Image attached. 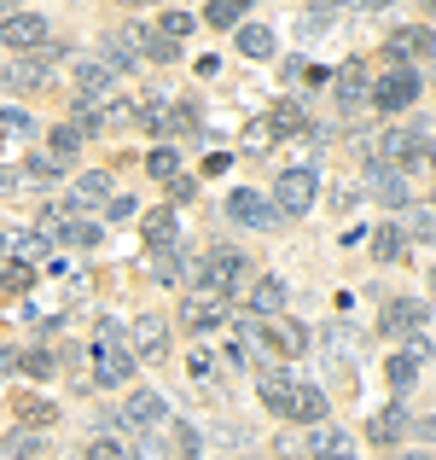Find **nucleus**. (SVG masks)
<instances>
[{
	"instance_id": "37",
	"label": "nucleus",
	"mask_w": 436,
	"mask_h": 460,
	"mask_svg": "<svg viewBox=\"0 0 436 460\" xmlns=\"http://www.w3.org/2000/svg\"><path fill=\"white\" fill-rule=\"evenodd\" d=\"M30 280H35V274L23 269V262H6V269H0V297H6V292H23Z\"/></svg>"
},
{
	"instance_id": "23",
	"label": "nucleus",
	"mask_w": 436,
	"mask_h": 460,
	"mask_svg": "<svg viewBox=\"0 0 436 460\" xmlns=\"http://www.w3.org/2000/svg\"><path fill=\"white\" fill-rule=\"evenodd\" d=\"M239 53L245 58H274V30L268 23H239Z\"/></svg>"
},
{
	"instance_id": "15",
	"label": "nucleus",
	"mask_w": 436,
	"mask_h": 460,
	"mask_svg": "<svg viewBox=\"0 0 436 460\" xmlns=\"http://www.w3.org/2000/svg\"><path fill=\"white\" fill-rule=\"evenodd\" d=\"M111 175L105 169H88V175H76V187H70V210H93V204H111Z\"/></svg>"
},
{
	"instance_id": "13",
	"label": "nucleus",
	"mask_w": 436,
	"mask_h": 460,
	"mask_svg": "<svg viewBox=\"0 0 436 460\" xmlns=\"http://www.w3.org/2000/svg\"><path fill=\"white\" fill-rule=\"evenodd\" d=\"M262 128H268V140H285V135H314V128H309V111H302L297 100H274V111L262 117Z\"/></svg>"
},
{
	"instance_id": "18",
	"label": "nucleus",
	"mask_w": 436,
	"mask_h": 460,
	"mask_svg": "<svg viewBox=\"0 0 436 460\" xmlns=\"http://www.w3.org/2000/svg\"><path fill=\"white\" fill-rule=\"evenodd\" d=\"M250 309H257L262 321H274V314H285V280H274V274H262V280L250 286Z\"/></svg>"
},
{
	"instance_id": "6",
	"label": "nucleus",
	"mask_w": 436,
	"mask_h": 460,
	"mask_svg": "<svg viewBox=\"0 0 436 460\" xmlns=\"http://www.w3.org/2000/svg\"><path fill=\"white\" fill-rule=\"evenodd\" d=\"M425 93V82H419V70H390L384 82H372L367 88V100L379 105V111H407V105Z\"/></svg>"
},
{
	"instance_id": "42",
	"label": "nucleus",
	"mask_w": 436,
	"mask_h": 460,
	"mask_svg": "<svg viewBox=\"0 0 436 460\" xmlns=\"http://www.w3.org/2000/svg\"><path fill=\"white\" fill-rule=\"evenodd\" d=\"M65 245H100V227L76 222V227H70V239H65Z\"/></svg>"
},
{
	"instance_id": "43",
	"label": "nucleus",
	"mask_w": 436,
	"mask_h": 460,
	"mask_svg": "<svg viewBox=\"0 0 436 460\" xmlns=\"http://www.w3.org/2000/svg\"><path fill=\"white\" fill-rule=\"evenodd\" d=\"M105 210H111V222H128V216H135V199H128V192H117Z\"/></svg>"
},
{
	"instance_id": "41",
	"label": "nucleus",
	"mask_w": 436,
	"mask_h": 460,
	"mask_svg": "<svg viewBox=\"0 0 436 460\" xmlns=\"http://www.w3.org/2000/svg\"><path fill=\"white\" fill-rule=\"evenodd\" d=\"M23 192V169H0V199H18Z\"/></svg>"
},
{
	"instance_id": "25",
	"label": "nucleus",
	"mask_w": 436,
	"mask_h": 460,
	"mask_svg": "<svg viewBox=\"0 0 436 460\" xmlns=\"http://www.w3.org/2000/svg\"><path fill=\"white\" fill-rule=\"evenodd\" d=\"M12 414H18V420H23V431H30V426H53L58 408L47 402V396H18V408H12Z\"/></svg>"
},
{
	"instance_id": "8",
	"label": "nucleus",
	"mask_w": 436,
	"mask_h": 460,
	"mask_svg": "<svg viewBox=\"0 0 436 460\" xmlns=\"http://www.w3.org/2000/svg\"><path fill=\"white\" fill-rule=\"evenodd\" d=\"M123 426L152 438V431H163V426H169V402H163L157 391H135V396L123 402Z\"/></svg>"
},
{
	"instance_id": "24",
	"label": "nucleus",
	"mask_w": 436,
	"mask_h": 460,
	"mask_svg": "<svg viewBox=\"0 0 436 460\" xmlns=\"http://www.w3.org/2000/svg\"><path fill=\"white\" fill-rule=\"evenodd\" d=\"M291 420H302V426H326V391L297 385V408H291Z\"/></svg>"
},
{
	"instance_id": "45",
	"label": "nucleus",
	"mask_w": 436,
	"mask_h": 460,
	"mask_svg": "<svg viewBox=\"0 0 436 460\" xmlns=\"http://www.w3.org/2000/svg\"><path fill=\"white\" fill-rule=\"evenodd\" d=\"M18 361H23L18 349H6V344H0V379H12V373H18Z\"/></svg>"
},
{
	"instance_id": "44",
	"label": "nucleus",
	"mask_w": 436,
	"mask_h": 460,
	"mask_svg": "<svg viewBox=\"0 0 436 460\" xmlns=\"http://www.w3.org/2000/svg\"><path fill=\"white\" fill-rule=\"evenodd\" d=\"M210 367H215L210 349H192V379H210Z\"/></svg>"
},
{
	"instance_id": "32",
	"label": "nucleus",
	"mask_w": 436,
	"mask_h": 460,
	"mask_svg": "<svg viewBox=\"0 0 436 460\" xmlns=\"http://www.w3.org/2000/svg\"><path fill=\"white\" fill-rule=\"evenodd\" d=\"M145 169H152L157 181H175V175H180V152H175V146H157L152 157H145Z\"/></svg>"
},
{
	"instance_id": "27",
	"label": "nucleus",
	"mask_w": 436,
	"mask_h": 460,
	"mask_svg": "<svg viewBox=\"0 0 436 460\" xmlns=\"http://www.w3.org/2000/svg\"><path fill=\"white\" fill-rule=\"evenodd\" d=\"M204 23H210V30H233V23H245V6H239V0H210V6H204Z\"/></svg>"
},
{
	"instance_id": "19",
	"label": "nucleus",
	"mask_w": 436,
	"mask_h": 460,
	"mask_svg": "<svg viewBox=\"0 0 436 460\" xmlns=\"http://www.w3.org/2000/svg\"><path fill=\"white\" fill-rule=\"evenodd\" d=\"M175 234H180V222H175V210H145V245L152 251H175Z\"/></svg>"
},
{
	"instance_id": "33",
	"label": "nucleus",
	"mask_w": 436,
	"mask_h": 460,
	"mask_svg": "<svg viewBox=\"0 0 436 460\" xmlns=\"http://www.w3.org/2000/svg\"><path fill=\"white\" fill-rule=\"evenodd\" d=\"M76 146H82V128H76V123H58V128H53V152H47V157H58V164H65Z\"/></svg>"
},
{
	"instance_id": "26",
	"label": "nucleus",
	"mask_w": 436,
	"mask_h": 460,
	"mask_svg": "<svg viewBox=\"0 0 436 460\" xmlns=\"http://www.w3.org/2000/svg\"><path fill=\"white\" fill-rule=\"evenodd\" d=\"M367 88H372V82H367V70H361V65L337 70V100H344V105H361V100H367Z\"/></svg>"
},
{
	"instance_id": "9",
	"label": "nucleus",
	"mask_w": 436,
	"mask_h": 460,
	"mask_svg": "<svg viewBox=\"0 0 436 460\" xmlns=\"http://www.w3.org/2000/svg\"><path fill=\"white\" fill-rule=\"evenodd\" d=\"M227 216H233V222H245V227H262V234H268V227H280V210H274L262 192H250V187H239L233 199H227Z\"/></svg>"
},
{
	"instance_id": "35",
	"label": "nucleus",
	"mask_w": 436,
	"mask_h": 460,
	"mask_svg": "<svg viewBox=\"0 0 436 460\" xmlns=\"http://www.w3.org/2000/svg\"><path fill=\"white\" fill-rule=\"evenodd\" d=\"M135 41H145V58H175L180 47L169 41V35H157V30H135Z\"/></svg>"
},
{
	"instance_id": "2",
	"label": "nucleus",
	"mask_w": 436,
	"mask_h": 460,
	"mask_svg": "<svg viewBox=\"0 0 436 460\" xmlns=\"http://www.w3.org/2000/svg\"><path fill=\"white\" fill-rule=\"evenodd\" d=\"M314 192H320V175L314 169H285L280 181H274V210H280V222H291V216H309L314 210Z\"/></svg>"
},
{
	"instance_id": "28",
	"label": "nucleus",
	"mask_w": 436,
	"mask_h": 460,
	"mask_svg": "<svg viewBox=\"0 0 436 460\" xmlns=\"http://www.w3.org/2000/svg\"><path fill=\"white\" fill-rule=\"evenodd\" d=\"M402 245H407V234H402V227H379V234H372V251H379V262H396V257H402Z\"/></svg>"
},
{
	"instance_id": "4",
	"label": "nucleus",
	"mask_w": 436,
	"mask_h": 460,
	"mask_svg": "<svg viewBox=\"0 0 436 460\" xmlns=\"http://www.w3.org/2000/svg\"><path fill=\"white\" fill-rule=\"evenodd\" d=\"M250 274V262L239 257L233 245H210V257H204V292H215V297H227L239 280Z\"/></svg>"
},
{
	"instance_id": "21",
	"label": "nucleus",
	"mask_w": 436,
	"mask_h": 460,
	"mask_svg": "<svg viewBox=\"0 0 436 460\" xmlns=\"http://www.w3.org/2000/svg\"><path fill=\"white\" fill-rule=\"evenodd\" d=\"M402 431H407V408H384V414L367 420V438L384 443V449H390V443H402Z\"/></svg>"
},
{
	"instance_id": "3",
	"label": "nucleus",
	"mask_w": 436,
	"mask_h": 460,
	"mask_svg": "<svg viewBox=\"0 0 436 460\" xmlns=\"http://www.w3.org/2000/svg\"><path fill=\"white\" fill-rule=\"evenodd\" d=\"M0 47H12V53H41L47 47V18L41 12H6L0 18Z\"/></svg>"
},
{
	"instance_id": "40",
	"label": "nucleus",
	"mask_w": 436,
	"mask_h": 460,
	"mask_svg": "<svg viewBox=\"0 0 436 460\" xmlns=\"http://www.w3.org/2000/svg\"><path fill=\"white\" fill-rule=\"evenodd\" d=\"M157 280H163V286L180 280V251H157Z\"/></svg>"
},
{
	"instance_id": "14",
	"label": "nucleus",
	"mask_w": 436,
	"mask_h": 460,
	"mask_svg": "<svg viewBox=\"0 0 436 460\" xmlns=\"http://www.w3.org/2000/svg\"><path fill=\"white\" fill-rule=\"evenodd\" d=\"M309 460H355V438L337 426H314L309 431Z\"/></svg>"
},
{
	"instance_id": "10",
	"label": "nucleus",
	"mask_w": 436,
	"mask_h": 460,
	"mask_svg": "<svg viewBox=\"0 0 436 460\" xmlns=\"http://www.w3.org/2000/svg\"><path fill=\"white\" fill-rule=\"evenodd\" d=\"M250 332L262 338V344H274L280 356H302L309 349V326H297V321H285V314H274V321H257Z\"/></svg>"
},
{
	"instance_id": "48",
	"label": "nucleus",
	"mask_w": 436,
	"mask_h": 460,
	"mask_svg": "<svg viewBox=\"0 0 436 460\" xmlns=\"http://www.w3.org/2000/svg\"><path fill=\"white\" fill-rule=\"evenodd\" d=\"M407 460H431V455H407Z\"/></svg>"
},
{
	"instance_id": "20",
	"label": "nucleus",
	"mask_w": 436,
	"mask_h": 460,
	"mask_svg": "<svg viewBox=\"0 0 436 460\" xmlns=\"http://www.w3.org/2000/svg\"><path fill=\"white\" fill-rule=\"evenodd\" d=\"M419 367H425V349H396V356L384 361V379H390L396 391H407V385L419 379Z\"/></svg>"
},
{
	"instance_id": "11",
	"label": "nucleus",
	"mask_w": 436,
	"mask_h": 460,
	"mask_svg": "<svg viewBox=\"0 0 436 460\" xmlns=\"http://www.w3.org/2000/svg\"><path fill=\"white\" fill-rule=\"evenodd\" d=\"M128 349L145 356V361L169 356V321H163V314H140V321L128 326Z\"/></svg>"
},
{
	"instance_id": "31",
	"label": "nucleus",
	"mask_w": 436,
	"mask_h": 460,
	"mask_svg": "<svg viewBox=\"0 0 436 460\" xmlns=\"http://www.w3.org/2000/svg\"><path fill=\"white\" fill-rule=\"evenodd\" d=\"M192 23H198V18H192V12L169 6V12H163V23H157V35H169V41L180 47V35H192Z\"/></svg>"
},
{
	"instance_id": "7",
	"label": "nucleus",
	"mask_w": 436,
	"mask_h": 460,
	"mask_svg": "<svg viewBox=\"0 0 436 460\" xmlns=\"http://www.w3.org/2000/svg\"><path fill=\"white\" fill-rule=\"evenodd\" d=\"M425 326H431L425 297H396V304L384 309V332L390 338H419V344H425Z\"/></svg>"
},
{
	"instance_id": "39",
	"label": "nucleus",
	"mask_w": 436,
	"mask_h": 460,
	"mask_svg": "<svg viewBox=\"0 0 436 460\" xmlns=\"http://www.w3.org/2000/svg\"><path fill=\"white\" fill-rule=\"evenodd\" d=\"M82 460H128V449H123L117 438H93V443H88V455H82Z\"/></svg>"
},
{
	"instance_id": "36",
	"label": "nucleus",
	"mask_w": 436,
	"mask_h": 460,
	"mask_svg": "<svg viewBox=\"0 0 436 460\" xmlns=\"http://www.w3.org/2000/svg\"><path fill=\"white\" fill-rule=\"evenodd\" d=\"M18 373H30V379H53L58 367H53V356H47V349H30V356L18 361Z\"/></svg>"
},
{
	"instance_id": "47",
	"label": "nucleus",
	"mask_w": 436,
	"mask_h": 460,
	"mask_svg": "<svg viewBox=\"0 0 436 460\" xmlns=\"http://www.w3.org/2000/svg\"><path fill=\"white\" fill-rule=\"evenodd\" d=\"M414 234H419V239H431V210H425V204L414 210Z\"/></svg>"
},
{
	"instance_id": "12",
	"label": "nucleus",
	"mask_w": 436,
	"mask_h": 460,
	"mask_svg": "<svg viewBox=\"0 0 436 460\" xmlns=\"http://www.w3.org/2000/svg\"><path fill=\"white\" fill-rule=\"evenodd\" d=\"M180 321H187L192 332H210V326H222V321H227V297H215V292H192L187 304H180Z\"/></svg>"
},
{
	"instance_id": "5",
	"label": "nucleus",
	"mask_w": 436,
	"mask_h": 460,
	"mask_svg": "<svg viewBox=\"0 0 436 460\" xmlns=\"http://www.w3.org/2000/svg\"><path fill=\"white\" fill-rule=\"evenodd\" d=\"M117 93H123V76L111 65H100V58H82L76 65V105H105Z\"/></svg>"
},
{
	"instance_id": "29",
	"label": "nucleus",
	"mask_w": 436,
	"mask_h": 460,
	"mask_svg": "<svg viewBox=\"0 0 436 460\" xmlns=\"http://www.w3.org/2000/svg\"><path fill=\"white\" fill-rule=\"evenodd\" d=\"M35 455H41V438H35V431H18V438L0 443V460H35Z\"/></svg>"
},
{
	"instance_id": "38",
	"label": "nucleus",
	"mask_w": 436,
	"mask_h": 460,
	"mask_svg": "<svg viewBox=\"0 0 436 460\" xmlns=\"http://www.w3.org/2000/svg\"><path fill=\"white\" fill-rule=\"evenodd\" d=\"M0 128H6V135H35V117L18 111V105H6V111H0Z\"/></svg>"
},
{
	"instance_id": "22",
	"label": "nucleus",
	"mask_w": 436,
	"mask_h": 460,
	"mask_svg": "<svg viewBox=\"0 0 436 460\" xmlns=\"http://www.w3.org/2000/svg\"><path fill=\"white\" fill-rule=\"evenodd\" d=\"M384 53H390L396 65H402V58H425V53H431V30H396Z\"/></svg>"
},
{
	"instance_id": "30",
	"label": "nucleus",
	"mask_w": 436,
	"mask_h": 460,
	"mask_svg": "<svg viewBox=\"0 0 436 460\" xmlns=\"http://www.w3.org/2000/svg\"><path fill=\"white\" fill-rule=\"evenodd\" d=\"M58 175H65L58 157H30V164H23V181H30V187H47V181H58Z\"/></svg>"
},
{
	"instance_id": "46",
	"label": "nucleus",
	"mask_w": 436,
	"mask_h": 460,
	"mask_svg": "<svg viewBox=\"0 0 436 460\" xmlns=\"http://www.w3.org/2000/svg\"><path fill=\"white\" fill-rule=\"evenodd\" d=\"M192 192H198V187H192L187 175H175V181H169V199H192Z\"/></svg>"
},
{
	"instance_id": "16",
	"label": "nucleus",
	"mask_w": 436,
	"mask_h": 460,
	"mask_svg": "<svg viewBox=\"0 0 436 460\" xmlns=\"http://www.w3.org/2000/svg\"><path fill=\"white\" fill-rule=\"evenodd\" d=\"M262 408L291 420V408H297V379H291V373H280V367L262 373Z\"/></svg>"
},
{
	"instance_id": "1",
	"label": "nucleus",
	"mask_w": 436,
	"mask_h": 460,
	"mask_svg": "<svg viewBox=\"0 0 436 460\" xmlns=\"http://www.w3.org/2000/svg\"><path fill=\"white\" fill-rule=\"evenodd\" d=\"M128 373H135V349L123 344V326L105 321L93 338V385H123Z\"/></svg>"
},
{
	"instance_id": "17",
	"label": "nucleus",
	"mask_w": 436,
	"mask_h": 460,
	"mask_svg": "<svg viewBox=\"0 0 436 460\" xmlns=\"http://www.w3.org/2000/svg\"><path fill=\"white\" fill-rule=\"evenodd\" d=\"M372 192H379L390 210L407 204V169H390V164H372Z\"/></svg>"
},
{
	"instance_id": "34",
	"label": "nucleus",
	"mask_w": 436,
	"mask_h": 460,
	"mask_svg": "<svg viewBox=\"0 0 436 460\" xmlns=\"http://www.w3.org/2000/svg\"><path fill=\"white\" fill-rule=\"evenodd\" d=\"M163 128H175V135H192V128H198V105H169V111H163Z\"/></svg>"
}]
</instances>
